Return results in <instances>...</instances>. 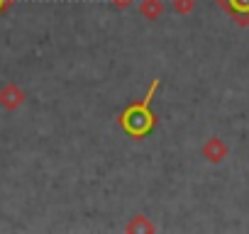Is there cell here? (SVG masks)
Here are the masks:
<instances>
[{"label": "cell", "instance_id": "6da1fadb", "mask_svg": "<svg viewBox=\"0 0 249 234\" xmlns=\"http://www.w3.org/2000/svg\"><path fill=\"white\" fill-rule=\"evenodd\" d=\"M157 90H159V78L152 81L147 95H144L140 102L130 105L127 110L120 115V125H122V130L127 132L130 137H144V134L152 132V127H154V115H152V110H149V102H152V98H154Z\"/></svg>", "mask_w": 249, "mask_h": 234}, {"label": "cell", "instance_id": "7a4b0ae2", "mask_svg": "<svg viewBox=\"0 0 249 234\" xmlns=\"http://www.w3.org/2000/svg\"><path fill=\"white\" fill-rule=\"evenodd\" d=\"M25 102V90L15 83H8L0 88V107H5V110H15Z\"/></svg>", "mask_w": 249, "mask_h": 234}, {"label": "cell", "instance_id": "3957f363", "mask_svg": "<svg viewBox=\"0 0 249 234\" xmlns=\"http://www.w3.org/2000/svg\"><path fill=\"white\" fill-rule=\"evenodd\" d=\"M203 154H205L208 161L217 164V161H222V159L227 156V147H225L217 137H213V139H208V144L203 147Z\"/></svg>", "mask_w": 249, "mask_h": 234}, {"label": "cell", "instance_id": "277c9868", "mask_svg": "<svg viewBox=\"0 0 249 234\" xmlns=\"http://www.w3.org/2000/svg\"><path fill=\"white\" fill-rule=\"evenodd\" d=\"M140 10L147 20H157L161 13H164V5H161V0H142L140 3Z\"/></svg>", "mask_w": 249, "mask_h": 234}, {"label": "cell", "instance_id": "5b68a950", "mask_svg": "<svg viewBox=\"0 0 249 234\" xmlns=\"http://www.w3.org/2000/svg\"><path fill=\"white\" fill-rule=\"evenodd\" d=\"M135 229H147V232H154V224H144V215H137L135 222L127 227V232H135Z\"/></svg>", "mask_w": 249, "mask_h": 234}, {"label": "cell", "instance_id": "8992f818", "mask_svg": "<svg viewBox=\"0 0 249 234\" xmlns=\"http://www.w3.org/2000/svg\"><path fill=\"white\" fill-rule=\"evenodd\" d=\"M193 0H174V10L176 13H181V15H186V13H191L193 10Z\"/></svg>", "mask_w": 249, "mask_h": 234}, {"label": "cell", "instance_id": "52a82bcc", "mask_svg": "<svg viewBox=\"0 0 249 234\" xmlns=\"http://www.w3.org/2000/svg\"><path fill=\"white\" fill-rule=\"evenodd\" d=\"M230 5L237 13H249V0H230Z\"/></svg>", "mask_w": 249, "mask_h": 234}, {"label": "cell", "instance_id": "ba28073f", "mask_svg": "<svg viewBox=\"0 0 249 234\" xmlns=\"http://www.w3.org/2000/svg\"><path fill=\"white\" fill-rule=\"evenodd\" d=\"M132 3H135V0H112V5H115V8H130Z\"/></svg>", "mask_w": 249, "mask_h": 234}, {"label": "cell", "instance_id": "9c48e42d", "mask_svg": "<svg viewBox=\"0 0 249 234\" xmlns=\"http://www.w3.org/2000/svg\"><path fill=\"white\" fill-rule=\"evenodd\" d=\"M8 3H10V0H0V10H3V8H5Z\"/></svg>", "mask_w": 249, "mask_h": 234}]
</instances>
